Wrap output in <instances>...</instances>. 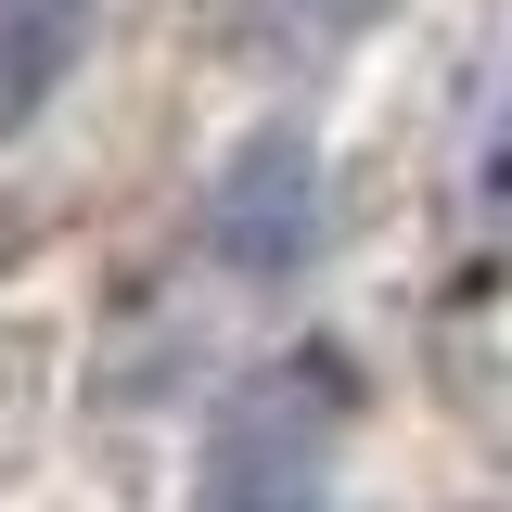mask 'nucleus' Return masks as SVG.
Wrapping results in <instances>:
<instances>
[{"mask_svg":"<svg viewBox=\"0 0 512 512\" xmlns=\"http://www.w3.org/2000/svg\"><path fill=\"white\" fill-rule=\"evenodd\" d=\"M90 13H103V0H0V141L52 116V90L77 77V52H90Z\"/></svg>","mask_w":512,"mask_h":512,"instance_id":"obj_3","label":"nucleus"},{"mask_svg":"<svg viewBox=\"0 0 512 512\" xmlns=\"http://www.w3.org/2000/svg\"><path fill=\"white\" fill-rule=\"evenodd\" d=\"M205 512H333L320 436L295 423V410H244L231 448H218V474H205Z\"/></svg>","mask_w":512,"mask_h":512,"instance_id":"obj_2","label":"nucleus"},{"mask_svg":"<svg viewBox=\"0 0 512 512\" xmlns=\"http://www.w3.org/2000/svg\"><path fill=\"white\" fill-rule=\"evenodd\" d=\"M205 256L231 282H295L320 256V141L308 128H256L205 192Z\"/></svg>","mask_w":512,"mask_h":512,"instance_id":"obj_1","label":"nucleus"}]
</instances>
